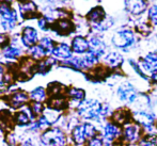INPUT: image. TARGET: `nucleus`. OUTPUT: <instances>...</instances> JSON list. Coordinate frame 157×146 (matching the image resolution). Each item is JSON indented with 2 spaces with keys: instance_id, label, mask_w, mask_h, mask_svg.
<instances>
[{
  "instance_id": "1",
  "label": "nucleus",
  "mask_w": 157,
  "mask_h": 146,
  "mask_svg": "<svg viewBox=\"0 0 157 146\" xmlns=\"http://www.w3.org/2000/svg\"><path fill=\"white\" fill-rule=\"evenodd\" d=\"M103 103L97 100L89 99L79 103L78 114L85 119H101L103 118Z\"/></svg>"
},
{
  "instance_id": "2",
  "label": "nucleus",
  "mask_w": 157,
  "mask_h": 146,
  "mask_svg": "<svg viewBox=\"0 0 157 146\" xmlns=\"http://www.w3.org/2000/svg\"><path fill=\"white\" fill-rule=\"evenodd\" d=\"M143 136H144V132H143L142 127L136 122H130L125 126H123L121 140L124 144L132 146L139 144V142L142 140Z\"/></svg>"
},
{
  "instance_id": "3",
  "label": "nucleus",
  "mask_w": 157,
  "mask_h": 146,
  "mask_svg": "<svg viewBox=\"0 0 157 146\" xmlns=\"http://www.w3.org/2000/svg\"><path fill=\"white\" fill-rule=\"evenodd\" d=\"M111 42L117 48L127 49L136 43V35L130 28L123 27L116 31L111 39Z\"/></svg>"
},
{
  "instance_id": "4",
  "label": "nucleus",
  "mask_w": 157,
  "mask_h": 146,
  "mask_svg": "<svg viewBox=\"0 0 157 146\" xmlns=\"http://www.w3.org/2000/svg\"><path fill=\"white\" fill-rule=\"evenodd\" d=\"M106 143L112 144L117 140L122 138V128L113 122H106L103 127V136Z\"/></svg>"
},
{
  "instance_id": "5",
  "label": "nucleus",
  "mask_w": 157,
  "mask_h": 146,
  "mask_svg": "<svg viewBox=\"0 0 157 146\" xmlns=\"http://www.w3.org/2000/svg\"><path fill=\"white\" fill-rule=\"evenodd\" d=\"M118 97L121 101L127 103H132L134 101L137 100L138 98V92L134 88V85H132L129 82H124L118 88L117 91Z\"/></svg>"
},
{
  "instance_id": "6",
  "label": "nucleus",
  "mask_w": 157,
  "mask_h": 146,
  "mask_svg": "<svg viewBox=\"0 0 157 146\" xmlns=\"http://www.w3.org/2000/svg\"><path fill=\"white\" fill-rule=\"evenodd\" d=\"M132 118L137 124L141 126L142 128H147L155 126L156 116L153 112H150L147 110H141V111H136L132 113Z\"/></svg>"
},
{
  "instance_id": "7",
  "label": "nucleus",
  "mask_w": 157,
  "mask_h": 146,
  "mask_svg": "<svg viewBox=\"0 0 157 146\" xmlns=\"http://www.w3.org/2000/svg\"><path fill=\"white\" fill-rule=\"evenodd\" d=\"M42 142L47 146H64L65 137L60 130L52 129L42 137Z\"/></svg>"
},
{
  "instance_id": "8",
  "label": "nucleus",
  "mask_w": 157,
  "mask_h": 146,
  "mask_svg": "<svg viewBox=\"0 0 157 146\" xmlns=\"http://www.w3.org/2000/svg\"><path fill=\"white\" fill-rule=\"evenodd\" d=\"M141 68L144 73L153 74L157 70V52H149L142 58L140 62Z\"/></svg>"
},
{
  "instance_id": "9",
  "label": "nucleus",
  "mask_w": 157,
  "mask_h": 146,
  "mask_svg": "<svg viewBox=\"0 0 157 146\" xmlns=\"http://www.w3.org/2000/svg\"><path fill=\"white\" fill-rule=\"evenodd\" d=\"M123 62H124L123 56L117 51L109 52L104 58V64H105L108 69H118V68H120L122 66Z\"/></svg>"
},
{
  "instance_id": "10",
  "label": "nucleus",
  "mask_w": 157,
  "mask_h": 146,
  "mask_svg": "<svg viewBox=\"0 0 157 146\" xmlns=\"http://www.w3.org/2000/svg\"><path fill=\"white\" fill-rule=\"evenodd\" d=\"M111 117H112V122L114 124H117L119 126H125L126 124L132 122V114L127 109L120 108V109H117L116 111L112 112Z\"/></svg>"
},
{
  "instance_id": "11",
  "label": "nucleus",
  "mask_w": 157,
  "mask_h": 146,
  "mask_svg": "<svg viewBox=\"0 0 157 146\" xmlns=\"http://www.w3.org/2000/svg\"><path fill=\"white\" fill-rule=\"evenodd\" d=\"M125 8L132 15L138 16L141 15L147 9V2L142 0H137V1H126Z\"/></svg>"
},
{
  "instance_id": "12",
  "label": "nucleus",
  "mask_w": 157,
  "mask_h": 146,
  "mask_svg": "<svg viewBox=\"0 0 157 146\" xmlns=\"http://www.w3.org/2000/svg\"><path fill=\"white\" fill-rule=\"evenodd\" d=\"M72 49L76 54H87L90 50L89 41L83 36H76L72 42Z\"/></svg>"
},
{
  "instance_id": "13",
  "label": "nucleus",
  "mask_w": 157,
  "mask_h": 146,
  "mask_svg": "<svg viewBox=\"0 0 157 146\" xmlns=\"http://www.w3.org/2000/svg\"><path fill=\"white\" fill-rule=\"evenodd\" d=\"M105 18H106V13L101 6H95V8H93L88 13V19L90 21V23L93 24V26L99 24Z\"/></svg>"
},
{
  "instance_id": "14",
  "label": "nucleus",
  "mask_w": 157,
  "mask_h": 146,
  "mask_svg": "<svg viewBox=\"0 0 157 146\" xmlns=\"http://www.w3.org/2000/svg\"><path fill=\"white\" fill-rule=\"evenodd\" d=\"M52 54L57 58L61 59H68L72 56V49L70 48V46H67L66 44H59L57 47L54 48Z\"/></svg>"
},
{
  "instance_id": "15",
  "label": "nucleus",
  "mask_w": 157,
  "mask_h": 146,
  "mask_svg": "<svg viewBox=\"0 0 157 146\" xmlns=\"http://www.w3.org/2000/svg\"><path fill=\"white\" fill-rule=\"evenodd\" d=\"M73 140L77 145H83L87 141V137L85 133V127L83 125L76 126L73 130Z\"/></svg>"
},
{
  "instance_id": "16",
  "label": "nucleus",
  "mask_w": 157,
  "mask_h": 146,
  "mask_svg": "<svg viewBox=\"0 0 157 146\" xmlns=\"http://www.w3.org/2000/svg\"><path fill=\"white\" fill-rule=\"evenodd\" d=\"M23 41L27 46H30L33 43H35V41H36V32H35V30L29 27L26 28L24 30Z\"/></svg>"
},
{
  "instance_id": "17",
  "label": "nucleus",
  "mask_w": 157,
  "mask_h": 146,
  "mask_svg": "<svg viewBox=\"0 0 157 146\" xmlns=\"http://www.w3.org/2000/svg\"><path fill=\"white\" fill-rule=\"evenodd\" d=\"M112 25H113V19L110 16H106V18L104 19L103 21H101V23L97 24V25H94L93 28L97 31H106L109 29Z\"/></svg>"
},
{
  "instance_id": "18",
  "label": "nucleus",
  "mask_w": 157,
  "mask_h": 146,
  "mask_svg": "<svg viewBox=\"0 0 157 146\" xmlns=\"http://www.w3.org/2000/svg\"><path fill=\"white\" fill-rule=\"evenodd\" d=\"M66 63L70 64V65L73 66L74 68H77V69L87 68V65H86V63H85V60H83V58H80V57H75V58L70 59Z\"/></svg>"
},
{
  "instance_id": "19",
  "label": "nucleus",
  "mask_w": 157,
  "mask_h": 146,
  "mask_svg": "<svg viewBox=\"0 0 157 146\" xmlns=\"http://www.w3.org/2000/svg\"><path fill=\"white\" fill-rule=\"evenodd\" d=\"M83 60H85V63L88 67H93L94 65H96L97 62H98V58L93 54L92 51H88L87 54H85V57H83Z\"/></svg>"
},
{
  "instance_id": "20",
  "label": "nucleus",
  "mask_w": 157,
  "mask_h": 146,
  "mask_svg": "<svg viewBox=\"0 0 157 146\" xmlns=\"http://www.w3.org/2000/svg\"><path fill=\"white\" fill-rule=\"evenodd\" d=\"M147 21L151 26H157V4H154L147 11Z\"/></svg>"
},
{
  "instance_id": "21",
  "label": "nucleus",
  "mask_w": 157,
  "mask_h": 146,
  "mask_svg": "<svg viewBox=\"0 0 157 146\" xmlns=\"http://www.w3.org/2000/svg\"><path fill=\"white\" fill-rule=\"evenodd\" d=\"M68 95H70L74 100L79 101V103L83 101V99H85V92H83L82 90H80V88H71V90L68 91Z\"/></svg>"
},
{
  "instance_id": "22",
  "label": "nucleus",
  "mask_w": 157,
  "mask_h": 146,
  "mask_svg": "<svg viewBox=\"0 0 157 146\" xmlns=\"http://www.w3.org/2000/svg\"><path fill=\"white\" fill-rule=\"evenodd\" d=\"M128 63L130 64V66H132V70H135V73H136L137 75H139V76H140L141 78H143V79H145V80H147V75H145V73L142 70V68H141V66H140V64H139V62H136L135 60L129 59V60H128Z\"/></svg>"
},
{
  "instance_id": "23",
  "label": "nucleus",
  "mask_w": 157,
  "mask_h": 146,
  "mask_svg": "<svg viewBox=\"0 0 157 146\" xmlns=\"http://www.w3.org/2000/svg\"><path fill=\"white\" fill-rule=\"evenodd\" d=\"M83 127H85V133H86V137H87L88 140H90V139L94 138V137H96V133H97V129L94 127L92 124H85L83 125Z\"/></svg>"
},
{
  "instance_id": "24",
  "label": "nucleus",
  "mask_w": 157,
  "mask_h": 146,
  "mask_svg": "<svg viewBox=\"0 0 157 146\" xmlns=\"http://www.w3.org/2000/svg\"><path fill=\"white\" fill-rule=\"evenodd\" d=\"M58 28L60 30V32L68 33L73 30V24L71 21H66V19H63V21H60L58 23Z\"/></svg>"
},
{
  "instance_id": "25",
  "label": "nucleus",
  "mask_w": 157,
  "mask_h": 146,
  "mask_svg": "<svg viewBox=\"0 0 157 146\" xmlns=\"http://www.w3.org/2000/svg\"><path fill=\"white\" fill-rule=\"evenodd\" d=\"M136 29L140 34L142 35H147L150 32H151L152 28L151 25L149 23H139L138 25L136 26Z\"/></svg>"
},
{
  "instance_id": "26",
  "label": "nucleus",
  "mask_w": 157,
  "mask_h": 146,
  "mask_svg": "<svg viewBox=\"0 0 157 146\" xmlns=\"http://www.w3.org/2000/svg\"><path fill=\"white\" fill-rule=\"evenodd\" d=\"M31 98L33 100H35L36 103H40L41 100H43L45 98V92H44L43 88H39L36 90H34L33 92L31 93Z\"/></svg>"
},
{
  "instance_id": "27",
  "label": "nucleus",
  "mask_w": 157,
  "mask_h": 146,
  "mask_svg": "<svg viewBox=\"0 0 157 146\" xmlns=\"http://www.w3.org/2000/svg\"><path fill=\"white\" fill-rule=\"evenodd\" d=\"M88 146H106V142L103 137L96 136L94 138L90 139L88 142Z\"/></svg>"
},
{
  "instance_id": "28",
  "label": "nucleus",
  "mask_w": 157,
  "mask_h": 146,
  "mask_svg": "<svg viewBox=\"0 0 157 146\" xmlns=\"http://www.w3.org/2000/svg\"><path fill=\"white\" fill-rule=\"evenodd\" d=\"M31 54L35 59H40V58H43L44 54H45L46 52H45V50L43 49V47H41V46H36V47L32 48Z\"/></svg>"
},
{
  "instance_id": "29",
  "label": "nucleus",
  "mask_w": 157,
  "mask_h": 146,
  "mask_svg": "<svg viewBox=\"0 0 157 146\" xmlns=\"http://www.w3.org/2000/svg\"><path fill=\"white\" fill-rule=\"evenodd\" d=\"M27 99V96H26V94H24V93H17V94H15L14 98H13V105L16 107V106H18L19 103H24V101Z\"/></svg>"
},
{
  "instance_id": "30",
  "label": "nucleus",
  "mask_w": 157,
  "mask_h": 146,
  "mask_svg": "<svg viewBox=\"0 0 157 146\" xmlns=\"http://www.w3.org/2000/svg\"><path fill=\"white\" fill-rule=\"evenodd\" d=\"M41 47L45 49L46 51H52L54 50V46H52V42L49 39H43L41 42Z\"/></svg>"
},
{
  "instance_id": "31",
  "label": "nucleus",
  "mask_w": 157,
  "mask_h": 146,
  "mask_svg": "<svg viewBox=\"0 0 157 146\" xmlns=\"http://www.w3.org/2000/svg\"><path fill=\"white\" fill-rule=\"evenodd\" d=\"M19 54V50L17 49V48H14V47H10L8 48V49H6V51H4V56L6 57V58H15V57H17Z\"/></svg>"
},
{
  "instance_id": "32",
  "label": "nucleus",
  "mask_w": 157,
  "mask_h": 146,
  "mask_svg": "<svg viewBox=\"0 0 157 146\" xmlns=\"http://www.w3.org/2000/svg\"><path fill=\"white\" fill-rule=\"evenodd\" d=\"M17 122L21 124H27L28 123V117L26 114L24 113H19L18 115H17Z\"/></svg>"
},
{
  "instance_id": "33",
  "label": "nucleus",
  "mask_w": 157,
  "mask_h": 146,
  "mask_svg": "<svg viewBox=\"0 0 157 146\" xmlns=\"http://www.w3.org/2000/svg\"><path fill=\"white\" fill-rule=\"evenodd\" d=\"M49 122L47 121V118L46 117H41V119L39 121V126L40 128H46L49 126Z\"/></svg>"
},
{
  "instance_id": "34",
  "label": "nucleus",
  "mask_w": 157,
  "mask_h": 146,
  "mask_svg": "<svg viewBox=\"0 0 157 146\" xmlns=\"http://www.w3.org/2000/svg\"><path fill=\"white\" fill-rule=\"evenodd\" d=\"M32 109H33V111H34V113H40V112L42 111V106H41V103H33Z\"/></svg>"
},
{
  "instance_id": "35",
  "label": "nucleus",
  "mask_w": 157,
  "mask_h": 146,
  "mask_svg": "<svg viewBox=\"0 0 157 146\" xmlns=\"http://www.w3.org/2000/svg\"><path fill=\"white\" fill-rule=\"evenodd\" d=\"M150 78H151L152 82L156 83V84H157V70H156V72H154L153 74L151 75V77H150Z\"/></svg>"
},
{
  "instance_id": "36",
  "label": "nucleus",
  "mask_w": 157,
  "mask_h": 146,
  "mask_svg": "<svg viewBox=\"0 0 157 146\" xmlns=\"http://www.w3.org/2000/svg\"><path fill=\"white\" fill-rule=\"evenodd\" d=\"M4 39H6V37L3 36V35L0 34V44H2L4 42Z\"/></svg>"
},
{
  "instance_id": "37",
  "label": "nucleus",
  "mask_w": 157,
  "mask_h": 146,
  "mask_svg": "<svg viewBox=\"0 0 157 146\" xmlns=\"http://www.w3.org/2000/svg\"><path fill=\"white\" fill-rule=\"evenodd\" d=\"M30 143L29 142H27V143H25V146H32V145H29Z\"/></svg>"
},
{
  "instance_id": "38",
  "label": "nucleus",
  "mask_w": 157,
  "mask_h": 146,
  "mask_svg": "<svg viewBox=\"0 0 157 146\" xmlns=\"http://www.w3.org/2000/svg\"><path fill=\"white\" fill-rule=\"evenodd\" d=\"M155 129L157 130V121H156V123H155Z\"/></svg>"
}]
</instances>
